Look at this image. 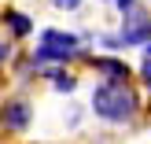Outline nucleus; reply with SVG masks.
Returning a JSON list of instances; mask_svg holds the SVG:
<instances>
[{
    "label": "nucleus",
    "instance_id": "obj_7",
    "mask_svg": "<svg viewBox=\"0 0 151 144\" xmlns=\"http://www.w3.org/2000/svg\"><path fill=\"white\" fill-rule=\"evenodd\" d=\"M37 78H44L48 81V89L52 93H78V74L70 70V67H41L37 70Z\"/></svg>",
    "mask_w": 151,
    "mask_h": 144
},
{
    "label": "nucleus",
    "instance_id": "obj_6",
    "mask_svg": "<svg viewBox=\"0 0 151 144\" xmlns=\"http://www.w3.org/2000/svg\"><path fill=\"white\" fill-rule=\"evenodd\" d=\"M0 26H4V37H11L15 44L37 33V22H33V15L19 11V7H4V11H0Z\"/></svg>",
    "mask_w": 151,
    "mask_h": 144
},
{
    "label": "nucleus",
    "instance_id": "obj_9",
    "mask_svg": "<svg viewBox=\"0 0 151 144\" xmlns=\"http://www.w3.org/2000/svg\"><path fill=\"white\" fill-rule=\"evenodd\" d=\"M96 44H100L103 52H118V48H122V41H118V33H96Z\"/></svg>",
    "mask_w": 151,
    "mask_h": 144
},
{
    "label": "nucleus",
    "instance_id": "obj_3",
    "mask_svg": "<svg viewBox=\"0 0 151 144\" xmlns=\"http://www.w3.org/2000/svg\"><path fill=\"white\" fill-rule=\"evenodd\" d=\"M118 41H122V48H144L151 41V7L147 4H137L125 15H118Z\"/></svg>",
    "mask_w": 151,
    "mask_h": 144
},
{
    "label": "nucleus",
    "instance_id": "obj_4",
    "mask_svg": "<svg viewBox=\"0 0 151 144\" xmlns=\"http://www.w3.org/2000/svg\"><path fill=\"white\" fill-rule=\"evenodd\" d=\"M78 63H85L88 70H96L100 81H133L137 78V70L125 63V56H114V52H88L85 48Z\"/></svg>",
    "mask_w": 151,
    "mask_h": 144
},
{
    "label": "nucleus",
    "instance_id": "obj_5",
    "mask_svg": "<svg viewBox=\"0 0 151 144\" xmlns=\"http://www.w3.org/2000/svg\"><path fill=\"white\" fill-rule=\"evenodd\" d=\"M29 122H33V103L26 96H7L0 100V126L7 133H26Z\"/></svg>",
    "mask_w": 151,
    "mask_h": 144
},
{
    "label": "nucleus",
    "instance_id": "obj_13",
    "mask_svg": "<svg viewBox=\"0 0 151 144\" xmlns=\"http://www.w3.org/2000/svg\"><path fill=\"white\" fill-rule=\"evenodd\" d=\"M0 11H4V7H0Z\"/></svg>",
    "mask_w": 151,
    "mask_h": 144
},
{
    "label": "nucleus",
    "instance_id": "obj_12",
    "mask_svg": "<svg viewBox=\"0 0 151 144\" xmlns=\"http://www.w3.org/2000/svg\"><path fill=\"white\" fill-rule=\"evenodd\" d=\"M144 56H151V41H147V44H144Z\"/></svg>",
    "mask_w": 151,
    "mask_h": 144
},
{
    "label": "nucleus",
    "instance_id": "obj_11",
    "mask_svg": "<svg viewBox=\"0 0 151 144\" xmlns=\"http://www.w3.org/2000/svg\"><path fill=\"white\" fill-rule=\"evenodd\" d=\"M107 4L114 7L118 15H125V11H129V7H137V4H144V0H107Z\"/></svg>",
    "mask_w": 151,
    "mask_h": 144
},
{
    "label": "nucleus",
    "instance_id": "obj_10",
    "mask_svg": "<svg viewBox=\"0 0 151 144\" xmlns=\"http://www.w3.org/2000/svg\"><path fill=\"white\" fill-rule=\"evenodd\" d=\"M137 81H140V85H144L147 93H151V56H144V63L137 67Z\"/></svg>",
    "mask_w": 151,
    "mask_h": 144
},
{
    "label": "nucleus",
    "instance_id": "obj_2",
    "mask_svg": "<svg viewBox=\"0 0 151 144\" xmlns=\"http://www.w3.org/2000/svg\"><path fill=\"white\" fill-rule=\"evenodd\" d=\"M85 44H81V33L74 30H59V26H44L37 33V48H29V59L33 67H70L81 59Z\"/></svg>",
    "mask_w": 151,
    "mask_h": 144
},
{
    "label": "nucleus",
    "instance_id": "obj_8",
    "mask_svg": "<svg viewBox=\"0 0 151 144\" xmlns=\"http://www.w3.org/2000/svg\"><path fill=\"white\" fill-rule=\"evenodd\" d=\"M55 11H63V15H74V11H81L85 7V0H48Z\"/></svg>",
    "mask_w": 151,
    "mask_h": 144
},
{
    "label": "nucleus",
    "instance_id": "obj_1",
    "mask_svg": "<svg viewBox=\"0 0 151 144\" xmlns=\"http://www.w3.org/2000/svg\"><path fill=\"white\" fill-rule=\"evenodd\" d=\"M88 107L107 126H129L144 111V100H140V89L133 81H100L88 96Z\"/></svg>",
    "mask_w": 151,
    "mask_h": 144
}]
</instances>
